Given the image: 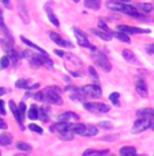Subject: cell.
<instances>
[{"instance_id":"9","label":"cell","mask_w":154,"mask_h":156,"mask_svg":"<svg viewBox=\"0 0 154 156\" xmlns=\"http://www.w3.org/2000/svg\"><path fill=\"white\" fill-rule=\"evenodd\" d=\"M10 109H11V112H12V114H14V117H15V119H16V122L19 124V128L22 129H25V126H23V118L25 117L22 115V114L19 113V109L15 106V103H14V101H10Z\"/></svg>"},{"instance_id":"5","label":"cell","mask_w":154,"mask_h":156,"mask_svg":"<svg viewBox=\"0 0 154 156\" xmlns=\"http://www.w3.org/2000/svg\"><path fill=\"white\" fill-rule=\"evenodd\" d=\"M81 91L85 95V98H91V99H96V98H100L103 95L99 84H87L81 87Z\"/></svg>"},{"instance_id":"39","label":"cell","mask_w":154,"mask_h":156,"mask_svg":"<svg viewBox=\"0 0 154 156\" xmlns=\"http://www.w3.org/2000/svg\"><path fill=\"white\" fill-rule=\"evenodd\" d=\"M2 3H3V5H4L5 8H11V2L10 0H2Z\"/></svg>"},{"instance_id":"29","label":"cell","mask_w":154,"mask_h":156,"mask_svg":"<svg viewBox=\"0 0 154 156\" xmlns=\"http://www.w3.org/2000/svg\"><path fill=\"white\" fill-rule=\"evenodd\" d=\"M39 60H41V62H42V65H46L47 68H53V67H54V64H53V61L49 58V56L39 55Z\"/></svg>"},{"instance_id":"22","label":"cell","mask_w":154,"mask_h":156,"mask_svg":"<svg viewBox=\"0 0 154 156\" xmlns=\"http://www.w3.org/2000/svg\"><path fill=\"white\" fill-rule=\"evenodd\" d=\"M12 143V136L10 133H3L0 136V145L2 147H7Z\"/></svg>"},{"instance_id":"46","label":"cell","mask_w":154,"mask_h":156,"mask_svg":"<svg viewBox=\"0 0 154 156\" xmlns=\"http://www.w3.org/2000/svg\"><path fill=\"white\" fill-rule=\"evenodd\" d=\"M73 2H75V3H79V2H80V0H73Z\"/></svg>"},{"instance_id":"38","label":"cell","mask_w":154,"mask_h":156,"mask_svg":"<svg viewBox=\"0 0 154 156\" xmlns=\"http://www.w3.org/2000/svg\"><path fill=\"white\" fill-rule=\"evenodd\" d=\"M5 103L3 101H0V115H5Z\"/></svg>"},{"instance_id":"14","label":"cell","mask_w":154,"mask_h":156,"mask_svg":"<svg viewBox=\"0 0 154 156\" xmlns=\"http://www.w3.org/2000/svg\"><path fill=\"white\" fill-rule=\"evenodd\" d=\"M19 14H20V18L23 19V22L28 23V12H27V5H26L25 0H19Z\"/></svg>"},{"instance_id":"25","label":"cell","mask_w":154,"mask_h":156,"mask_svg":"<svg viewBox=\"0 0 154 156\" xmlns=\"http://www.w3.org/2000/svg\"><path fill=\"white\" fill-rule=\"evenodd\" d=\"M16 148L19 149L20 152H31L32 147L30 145V144H27V143H23V141H18V143H16Z\"/></svg>"},{"instance_id":"15","label":"cell","mask_w":154,"mask_h":156,"mask_svg":"<svg viewBox=\"0 0 154 156\" xmlns=\"http://www.w3.org/2000/svg\"><path fill=\"white\" fill-rule=\"evenodd\" d=\"M0 31L7 37V40H10L11 42H12V35H11L10 31L7 30V26H5V23H4V16H3V11L2 10H0Z\"/></svg>"},{"instance_id":"34","label":"cell","mask_w":154,"mask_h":156,"mask_svg":"<svg viewBox=\"0 0 154 156\" xmlns=\"http://www.w3.org/2000/svg\"><path fill=\"white\" fill-rule=\"evenodd\" d=\"M99 27L102 29V31H105V33H107V34H109V35H111V37H112V31L108 29V26L105 25V23L103 22V20H100V22H99Z\"/></svg>"},{"instance_id":"19","label":"cell","mask_w":154,"mask_h":156,"mask_svg":"<svg viewBox=\"0 0 154 156\" xmlns=\"http://www.w3.org/2000/svg\"><path fill=\"white\" fill-rule=\"evenodd\" d=\"M137 10L141 11V12L145 15V14L152 12V11L154 10V7H153V4H150V3H141V4L137 5Z\"/></svg>"},{"instance_id":"20","label":"cell","mask_w":154,"mask_h":156,"mask_svg":"<svg viewBox=\"0 0 154 156\" xmlns=\"http://www.w3.org/2000/svg\"><path fill=\"white\" fill-rule=\"evenodd\" d=\"M49 114H50V107L42 106V109L39 110V117H38V118L43 122H47L49 121Z\"/></svg>"},{"instance_id":"45","label":"cell","mask_w":154,"mask_h":156,"mask_svg":"<svg viewBox=\"0 0 154 156\" xmlns=\"http://www.w3.org/2000/svg\"><path fill=\"white\" fill-rule=\"evenodd\" d=\"M150 128H152L153 130H154V121H152V125H150Z\"/></svg>"},{"instance_id":"10","label":"cell","mask_w":154,"mask_h":156,"mask_svg":"<svg viewBox=\"0 0 154 156\" xmlns=\"http://www.w3.org/2000/svg\"><path fill=\"white\" fill-rule=\"evenodd\" d=\"M49 35H50V38H52L53 41H54L57 45H60V46H64V48H73V45L70 44V42H68V41H65L62 37H60V35L57 34V33H49Z\"/></svg>"},{"instance_id":"21","label":"cell","mask_w":154,"mask_h":156,"mask_svg":"<svg viewBox=\"0 0 154 156\" xmlns=\"http://www.w3.org/2000/svg\"><path fill=\"white\" fill-rule=\"evenodd\" d=\"M91 33H92V34H95L96 37H99V38H102V40H104V41H111V35L107 34L105 31H102V30H97V29H92V30H91Z\"/></svg>"},{"instance_id":"8","label":"cell","mask_w":154,"mask_h":156,"mask_svg":"<svg viewBox=\"0 0 154 156\" xmlns=\"http://www.w3.org/2000/svg\"><path fill=\"white\" fill-rule=\"evenodd\" d=\"M118 30H119V33H123V34H142V33H150V30H147V29L132 27V26H127V25L118 26Z\"/></svg>"},{"instance_id":"7","label":"cell","mask_w":154,"mask_h":156,"mask_svg":"<svg viewBox=\"0 0 154 156\" xmlns=\"http://www.w3.org/2000/svg\"><path fill=\"white\" fill-rule=\"evenodd\" d=\"M152 125V119H146V118H138L137 121L134 122L131 128V132L132 133H141V132L146 130V129L150 128Z\"/></svg>"},{"instance_id":"40","label":"cell","mask_w":154,"mask_h":156,"mask_svg":"<svg viewBox=\"0 0 154 156\" xmlns=\"http://www.w3.org/2000/svg\"><path fill=\"white\" fill-rule=\"evenodd\" d=\"M0 129H7V124L4 122L3 118H0Z\"/></svg>"},{"instance_id":"41","label":"cell","mask_w":154,"mask_h":156,"mask_svg":"<svg viewBox=\"0 0 154 156\" xmlns=\"http://www.w3.org/2000/svg\"><path fill=\"white\" fill-rule=\"evenodd\" d=\"M54 53H55V55H57V56H60V57H64L65 56V53L64 52H62V50H54Z\"/></svg>"},{"instance_id":"36","label":"cell","mask_w":154,"mask_h":156,"mask_svg":"<svg viewBox=\"0 0 154 156\" xmlns=\"http://www.w3.org/2000/svg\"><path fill=\"white\" fill-rule=\"evenodd\" d=\"M145 50H146L147 53H150V55H154V44L145 45Z\"/></svg>"},{"instance_id":"37","label":"cell","mask_w":154,"mask_h":156,"mask_svg":"<svg viewBox=\"0 0 154 156\" xmlns=\"http://www.w3.org/2000/svg\"><path fill=\"white\" fill-rule=\"evenodd\" d=\"M18 109H19V113L22 114L23 117H25V114H26V103L20 102V105H19V107H18Z\"/></svg>"},{"instance_id":"47","label":"cell","mask_w":154,"mask_h":156,"mask_svg":"<svg viewBox=\"0 0 154 156\" xmlns=\"http://www.w3.org/2000/svg\"><path fill=\"white\" fill-rule=\"evenodd\" d=\"M0 156H2V152H0Z\"/></svg>"},{"instance_id":"31","label":"cell","mask_w":154,"mask_h":156,"mask_svg":"<svg viewBox=\"0 0 154 156\" xmlns=\"http://www.w3.org/2000/svg\"><path fill=\"white\" fill-rule=\"evenodd\" d=\"M8 65H10V58H8L7 56H3L2 58H0V68H2V69H5Z\"/></svg>"},{"instance_id":"2","label":"cell","mask_w":154,"mask_h":156,"mask_svg":"<svg viewBox=\"0 0 154 156\" xmlns=\"http://www.w3.org/2000/svg\"><path fill=\"white\" fill-rule=\"evenodd\" d=\"M42 94H43V98H45L46 103L57 105V106L62 105V98L60 97L61 90L58 88V87H46L42 91Z\"/></svg>"},{"instance_id":"4","label":"cell","mask_w":154,"mask_h":156,"mask_svg":"<svg viewBox=\"0 0 154 156\" xmlns=\"http://www.w3.org/2000/svg\"><path fill=\"white\" fill-rule=\"evenodd\" d=\"M93 61H95V64L97 65V67H100L103 71H105V72H109L111 71V62L108 61V58H107V56L104 55V53H100V52H93Z\"/></svg>"},{"instance_id":"6","label":"cell","mask_w":154,"mask_h":156,"mask_svg":"<svg viewBox=\"0 0 154 156\" xmlns=\"http://www.w3.org/2000/svg\"><path fill=\"white\" fill-rule=\"evenodd\" d=\"M73 33H75L76 38H77V44L80 45L81 48H88V49H91L92 52H97L96 46H93V45L89 44V41H88V37L85 35V33H82L80 29L77 27H73Z\"/></svg>"},{"instance_id":"33","label":"cell","mask_w":154,"mask_h":156,"mask_svg":"<svg viewBox=\"0 0 154 156\" xmlns=\"http://www.w3.org/2000/svg\"><path fill=\"white\" fill-rule=\"evenodd\" d=\"M99 126L102 128V129H105V130H109V129H112V122H109V121H102V122H99Z\"/></svg>"},{"instance_id":"35","label":"cell","mask_w":154,"mask_h":156,"mask_svg":"<svg viewBox=\"0 0 154 156\" xmlns=\"http://www.w3.org/2000/svg\"><path fill=\"white\" fill-rule=\"evenodd\" d=\"M88 72H89V75L92 76V79L96 82V84L99 83V76H97V73H96V71H95V68L93 67H89L88 68Z\"/></svg>"},{"instance_id":"26","label":"cell","mask_w":154,"mask_h":156,"mask_svg":"<svg viewBox=\"0 0 154 156\" xmlns=\"http://www.w3.org/2000/svg\"><path fill=\"white\" fill-rule=\"evenodd\" d=\"M32 84L30 82H28L27 79H19L18 82L15 83V87H18V88H26V90H30V87Z\"/></svg>"},{"instance_id":"12","label":"cell","mask_w":154,"mask_h":156,"mask_svg":"<svg viewBox=\"0 0 154 156\" xmlns=\"http://www.w3.org/2000/svg\"><path fill=\"white\" fill-rule=\"evenodd\" d=\"M72 119L77 121V119H79V115H77L76 113H72V112H66V113L58 115V122H66V124H69V121H72Z\"/></svg>"},{"instance_id":"13","label":"cell","mask_w":154,"mask_h":156,"mask_svg":"<svg viewBox=\"0 0 154 156\" xmlns=\"http://www.w3.org/2000/svg\"><path fill=\"white\" fill-rule=\"evenodd\" d=\"M20 40H22V42L25 44V45H27L28 48H31V49H34L37 53H39V55H43V56H47V53L45 52V50L42 49V48H39L38 45H35V44H32L30 40H27L26 37H20Z\"/></svg>"},{"instance_id":"23","label":"cell","mask_w":154,"mask_h":156,"mask_svg":"<svg viewBox=\"0 0 154 156\" xmlns=\"http://www.w3.org/2000/svg\"><path fill=\"white\" fill-rule=\"evenodd\" d=\"M84 4H85V7L91 8V10H99L100 8V0H85Z\"/></svg>"},{"instance_id":"24","label":"cell","mask_w":154,"mask_h":156,"mask_svg":"<svg viewBox=\"0 0 154 156\" xmlns=\"http://www.w3.org/2000/svg\"><path fill=\"white\" fill-rule=\"evenodd\" d=\"M107 149H104V151H96V149H87V151L82 154V156H103L107 154Z\"/></svg>"},{"instance_id":"32","label":"cell","mask_w":154,"mask_h":156,"mask_svg":"<svg viewBox=\"0 0 154 156\" xmlns=\"http://www.w3.org/2000/svg\"><path fill=\"white\" fill-rule=\"evenodd\" d=\"M28 129H30L31 132H35V133H38V134H42L43 133V129L41 128V126H38V125H35V124H30V125H28Z\"/></svg>"},{"instance_id":"18","label":"cell","mask_w":154,"mask_h":156,"mask_svg":"<svg viewBox=\"0 0 154 156\" xmlns=\"http://www.w3.org/2000/svg\"><path fill=\"white\" fill-rule=\"evenodd\" d=\"M122 56H123V58L126 60L127 62H130V64H137V57L134 56V53L131 52V50H129V49H124L123 52H122Z\"/></svg>"},{"instance_id":"16","label":"cell","mask_w":154,"mask_h":156,"mask_svg":"<svg viewBox=\"0 0 154 156\" xmlns=\"http://www.w3.org/2000/svg\"><path fill=\"white\" fill-rule=\"evenodd\" d=\"M135 90L138 91L139 95H142V97H147V86L143 80H137V83H135Z\"/></svg>"},{"instance_id":"28","label":"cell","mask_w":154,"mask_h":156,"mask_svg":"<svg viewBox=\"0 0 154 156\" xmlns=\"http://www.w3.org/2000/svg\"><path fill=\"white\" fill-rule=\"evenodd\" d=\"M27 117H28V118H30V119H37L38 117H39V112H38L37 106H31L30 109H28Z\"/></svg>"},{"instance_id":"43","label":"cell","mask_w":154,"mask_h":156,"mask_svg":"<svg viewBox=\"0 0 154 156\" xmlns=\"http://www.w3.org/2000/svg\"><path fill=\"white\" fill-rule=\"evenodd\" d=\"M118 2L123 3V4H127V3H130V2H131V0H118Z\"/></svg>"},{"instance_id":"30","label":"cell","mask_w":154,"mask_h":156,"mask_svg":"<svg viewBox=\"0 0 154 156\" xmlns=\"http://www.w3.org/2000/svg\"><path fill=\"white\" fill-rule=\"evenodd\" d=\"M109 101L112 102V105H114V106H120L119 94H118V92H112V94L109 95Z\"/></svg>"},{"instance_id":"42","label":"cell","mask_w":154,"mask_h":156,"mask_svg":"<svg viewBox=\"0 0 154 156\" xmlns=\"http://www.w3.org/2000/svg\"><path fill=\"white\" fill-rule=\"evenodd\" d=\"M5 92H7V90H5L4 87H0V97H3V95H4Z\"/></svg>"},{"instance_id":"11","label":"cell","mask_w":154,"mask_h":156,"mask_svg":"<svg viewBox=\"0 0 154 156\" xmlns=\"http://www.w3.org/2000/svg\"><path fill=\"white\" fill-rule=\"evenodd\" d=\"M138 118H146V119H153L154 118V109L152 107H143L137 112Z\"/></svg>"},{"instance_id":"44","label":"cell","mask_w":154,"mask_h":156,"mask_svg":"<svg viewBox=\"0 0 154 156\" xmlns=\"http://www.w3.org/2000/svg\"><path fill=\"white\" fill-rule=\"evenodd\" d=\"M14 156H27V155H25V154H16V155H14Z\"/></svg>"},{"instance_id":"1","label":"cell","mask_w":154,"mask_h":156,"mask_svg":"<svg viewBox=\"0 0 154 156\" xmlns=\"http://www.w3.org/2000/svg\"><path fill=\"white\" fill-rule=\"evenodd\" d=\"M105 7L111 11L122 12V14L130 15V16H134L135 14H138L137 7H132V5H130V4H123V3L118 2V0H107V2H105Z\"/></svg>"},{"instance_id":"27","label":"cell","mask_w":154,"mask_h":156,"mask_svg":"<svg viewBox=\"0 0 154 156\" xmlns=\"http://www.w3.org/2000/svg\"><path fill=\"white\" fill-rule=\"evenodd\" d=\"M112 37H115V38H118L119 41H122V42H126V44H130L131 41H130V37L127 34H123V33H112Z\"/></svg>"},{"instance_id":"17","label":"cell","mask_w":154,"mask_h":156,"mask_svg":"<svg viewBox=\"0 0 154 156\" xmlns=\"http://www.w3.org/2000/svg\"><path fill=\"white\" fill-rule=\"evenodd\" d=\"M119 154L120 156H138L137 155V149L134 148V147H122V148L119 149Z\"/></svg>"},{"instance_id":"3","label":"cell","mask_w":154,"mask_h":156,"mask_svg":"<svg viewBox=\"0 0 154 156\" xmlns=\"http://www.w3.org/2000/svg\"><path fill=\"white\" fill-rule=\"evenodd\" d=\"M84 109L93 114H102V113H108L109 106L102 102H84Z\"/></svg>"}]
</instances>
